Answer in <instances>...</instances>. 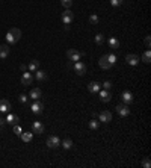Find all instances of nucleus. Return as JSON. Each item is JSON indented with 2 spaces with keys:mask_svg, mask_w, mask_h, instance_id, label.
Returning <instances> with one entry per match:
<instances>
[{
  "mask_svg": "<svg viewBox=\"0 0 151 168\" xmlns=\"http://www.w3.org/2000/svg\"><path fill=\"white\" fill-rule=\"evenodd\" d=\"M20 38H21V31H20L18 27H12V29H9V32L6 34V41H8V44H15V43L20 41Z\"/></svg>",
  "mask_w": 151,
  "mask_h": 168,
  "instance_id": "obj_1",
  "label": "nucleus"
},
{
  "mask_svg": "<svg viewBox=\"0 0 151 168\" xmlns=\"http://www.w3.org/2000/svg\"><path fill=\"white\" fill-rule=\"evenodd\" d=\"M67 56H68L70 61L77 62V61H80V58L85 56V52H79V50H76V49H70V50H67Z\"/></svg>",
  "mask_w": 151,
  "mask_h": 168,
  "instance_id": "obj_2",
  "label": "nucleus"
},
{
  "mask_svg": "<svg viewBox=\"0 0 151 168\" xmlns=\"http://www.w3.org/2000/svg\"><path fill=\"white\" fill-rule=\"evenodd\" d=\"M30 111H32L33 114H36V115L42 114V111H44V103L39 102V100H33V103H32V106H30Z\"/></svg>",
  "mask_w": 151,
  "mask_h": 168,
  "instance_id": "obj_3",
  "label": "nucleus"
},
{
  "mask_svg": "<svg viewBox=\"0 0 151 168\" xmlns=\"http://www.w3.org/2000/svg\"><path fill=\"white\" fill-rule=\"evenodd\" d=\"M116 112L121 117H128L130 115V108L125 103H121V105H116Z\"/></svg>",
  "mask_w": 151,
  "mask_h": 168,
  "instance_id": "obj_4",
  "label": "nucleus"
},
{
  "mask_svg": "<svg viewBox=\"0 0 151 168\" xmlns=\"http://www.w3.org/2000/svg\"><path fill=\"white\" fill-rule=\"evenodd\" d=\"M11 108H12V105L9 103V100H6V99H2V100H0V112H2V114L9 112Z\"/></svg>",
  "mask_w": 151,
  "mask_h": 168,
  "instance_id": "obj_5",
  "label": "nucleus"
},
{
  "mask_svg": "<svg viewBox=\"0 0 151 168\" xmlns=\"http://www.w3.org/2000/svg\"><path fill=\"white\" fill-rule=\"evenodd\" d=\"M73 20H74V14L70 9H65V12H62V21H64V24H70Z\"/></svg>",
  "mask_w": 151,
  "mask_h": 168,
  "instance_id": "obj_6",
  "label": "nucleus"
},
{
  "mask_svg": "<svg viewBox=\"0 0 151 168\" xmlns=\"http://www.w3.org/2000/svg\"><path fill=\"white\" fill-rule=\"evenodd\" d=\"M32 80H33V76H32V73H29V71H24V73L21 74V85L27 86V85H30V83H32Z\"/></svg>",
  "mask_w": 151,
  "mask_h": 168,
  "instance_id": "obj_7",
  "label": "nucleus"
},
{
  "mask_svg": "<svg viewBox=\"0 0 151 168\" xmlns=\"http://www.w3.org/2000/svg\"><path fill=\"white\" fill-rule=\"evenodd\" d=\"M74 71L79 74V76H83L85 73H86V65L83 64V62H80V61H77L76 64H74Z\"/></svg>",
  "mask_w": 151,
  "mask_h": 168,
  "instance_id": "obj_8",
  "label": "nucleus"
},
{
  "mask_svg": "<svg viewBox=\"0 0 151 168\" xmlns=\"http://www.w3.org/2000/svg\"><path fill=\"white\" fill-rule=\"evenodd\" d=\"M47 145H49L50 148H55V147L61 145V139H59L58 136L52 135V136H49V138H47Z\"/></svg>",
  "mask_w": 151,
  "mask_h": 168,
  "instance_id": "obj_9",
  "label": "nucleus"
},
{
  "mask_svg": "<svg viewBox=\"0 0 151 168\" xmlns=\"http://www.w3.org/2000/svg\"><path fill=\"white\" fill-rule=\"evenodd\" d=\"M98 118H100V121H103V123H110V121H112V114H110L109 111H101V112L98 114Z\"/></svg>",
  "mask_w": 151,
  "mask_h": 168,
  "instance_id": "obj_10",
  "label": "nucleus"
},
{
  "mask_svg": "<svg viewBox=\"0 0 151 168\" xmlns=\"http://www.w3.org/2000/svg\"><path fill=\"white\" fill-rule=\"evenodd\" d=\"M6 123H9V124H12V126H15V124H18L20 123V118L15 115V114H11V112H8V115H6Z\"/></svg>",
  "mask_w": 151,
  "mask_h": 168,
  "instance_id": "obj_11",
  "label": "nucleus"
},
{
  "mask_svg": "<svg viewBox=\"0 0 151 168\" xmlns=\"http://www.w3.org/2000/svg\"><path fill=\"white\" fill-rule=\"evenodd\" d=\"M9 52H11L9 44H2V46H0V58H2V59L8 58V56H9Z\"/></svg>",
  "mask_w": 151,
  "mask_h": 168,
  "instance_id": "obj_12",
  "label": "nucleus"
},
{
  "mask_svg": "<svg viewBox=\"0 0 151 168\" xmlns=\"http://www.w3.org/2000/svg\"><path fill=\"white\" fill-rule=\"evenodd\" d=\"M125 61H127V64H130V65H137L139 61H140V58H139L137 55H127V56H125Z\"/></svg>",
  "mask_w": 151,
  "mask_h": 168,
  "instance_id": "obj_13",
  "label": "nucleus"
},
{
  "mask_svg": "<svg viewBox=\"0 0 151 168\" xmlns=\"http://www.w3.org/2000/svg\"><path fill=\"white\" fill-rule=\"evenodd\" d=\"M32 129H33V133H36V135L44 133V126H42V123H39V121H33Z\"/></svg>",
  "mask_w": 151,
  "mask_h": 168,
  "instance_id": "obj_14",
  "label": "nucleus"
},
{
  "mask_svg": "<svg viewBox=\"0 0 151 168\" xmlns=\"http://www.w3.org/2000/svg\"><path fill=\"white\" fill-rule=\"evenodd\" d=\"M98 64H100V67L103 68V70H109L110 67H112V64L107 61V58H106V55H103L101 58H100V61H98Z\"/></svg>",
  "mask_w": 151,
  "mask_h": 168,
  "instance_id": "obj_15",
  "label": "nucleus"
},
{
  "mask_svg": "<svg viewBox=\"0 0 151 168\" xmlns=\"http://www.w3.org/2000/svg\"><path fill=\"white\" fill-rule=\"evenodd\" d=\"M100 92V100L101 102H110V99H112V94L109 92V89H104V91H98Z\"/></svg>",
  "mask_w": 151,
  "mask_h": 168,
  "instance_id": "obj_16",
  "label": "nucleus"
},
{
  "mask_svg": "<svg viewBox=\"0 0 151 168\" xmlns=\"http://www.w3.org/2000/svg\"><path fill=\"white\" fill-rule=\"evenodd\" d=\"M121 99H122V102H124L125 105H128V103L133 102V94H131L130 91H124V92L121 94Z\"/></svg>",
  "mask_w": 151,
  "mask_h": 168,
  "instance_id": "obj_17",
  "label": "nucleus"
},
{
  "mask_svg": "<svg viewBox=\"0 0 151 168\" xmlns=\"http://www.w3.org/2000/svg\"><path fill=\"white\" fill-rule=\"evenodd\" d=\"M100 88H101V83H98V82H91V83L88 85V89H89V92H92V94L98 92Z\"/></svg>",
  "mask_w": 151,
  "mask_h": 168,
  "instance_id": "obj_18",
  "label": "nucleus"
},
{
  "mask_svg": "<svg viewBox=\"0 0 151 168\" xmlns=\"http://www.w3.org/2000/svg\"><path fill=\"white\" fill-rule=\"evenodd\" d=\"M41 95H42V91H41L39 88H33V89L30 91V94H29V97H30L32 100H38Z\"/></svg>",
  "mask_w": 151,
  "mask_h": 168,
  "instance_id": "obj_19",
  "label": "nucleus"
},
{
  "mask_svg": "<svg viewBox=\"0 0 151 168\" xmlns=\"http://www.w3.org/2000/svg\"><path fill=\"white\" fill-rule=\"evenodd\" d=\"M27 70H29V71H32V73H35L36 70H39V61H36V59L30 61V64L27 65Z\"/></svg>",
  "mask_w": 151,
  "mask_h": 168,
  "instance_id": "obj_20",
  "label": "nucleus"
},
{
  "mask_svg": "<svg viewBox=\"0 0 151 168\" xmlns=\"http://www.w3.org/2000/svg\"><path fill=\"white\" fill-rule=\"evenodd\" d=\"M35 77H36L38 82H44V80L47 79V73L42 71V70H36V71H35Z\"/></svg>",
  "mask_w": 151,
  "mask_h": 168,
  "instance_id": "obj_21",
  "label": "nucleus"
},
{
  "mask_svg": "<svg viewBox=\"0 0 151 168\" xmlns=\"http://www.w3.org/2000/svg\"><path fill=\"white\" fill-rule=\"evenodd\" d=\"M109 47H110L112 50H116V49L119 47V41H118L116 38H110V40H109Z\"/></svg>",
  "mask_w": 151,
  "mask_h": 168,
  "instance_id": "obj_22",
  "label": "nucleus"
},
{
  "mask_svg": "<svg viewBox=\"0 0 151 168\" xmlns=\"http://www.w3.org/2000/svg\"><path fill=\"white\" fill-rule=\"evenodd\" d=\"M20 136H21V139H23L24 142H30V141H32V136H33V133H30V132H23Z\"/></svg>",
  "mask_w": 151,
  "mask_h": 168,
  "instance_id": "obj_23",
  "label": "nucleus"
},
{
  "mask_svg": "<svg viewBox=\"0 0 151 168\" xmlns=\"http://www.w3.org/2000/svg\"><path fill=\"white\" fill-rule=\"evenodd\" d=\"M61 144H62V147H64V148H67V150L73 147V141H71L70 138H65V139H64V141H62Z\"/></svg>",
  "mask_w": 151,
  "mask_h": 168,
  "instance_id": "obj_24",
  "label": "nucleus"
},
{
  "mask_svg": "<svg viewBox=\"0 0 151 168\" xmlns=\"http://www.w3.org/2000/svg\"><path fill=\"white\" fill-rule=\"evenodd\" d=\"M149 59H151V52H149V50H146V52L142 55V61H143L145 64H149V62H151Z\"/></svg>",
  "mask_w": 151,
  "mask_h": 168,
  "instance_id": "obj_25",
  "label": "nucleus"
},
{
  "mask_svg": "<svg viewBox=\"0 0 151 168\" xmlns=\"http://www.w3.org/2000/svg\"><path fill=\"white\" fill-rule=\"evenodd\" d=\"M98 126H100V121H97L95 118L89 121V129H92V130H97V129H98Z\"/></svg>",
  "mask_w": 151,
  "mask_h": 168,
  "instance_id": "obj_26",
  "label": "nucleus"
},
{
  "mask_svg": "<svg viewBox=\"0 0 151 168\" xmlns=\"http://www.w3.org/2000/svg\"><path fill=\"white\" fill-rule=\"evenodd\" d=\"M95 43H97V46H101V44L104 43V35L97 34V35H95Z\"/></svg>",
  "mask_w": 151,
  "mask_h": 168,
  "instance_id": "obj_27",
  "label": "nucleus"
},
{
  "mask_svg": "<svg viewBox=\"0 0 151 168\" xmlns=\"http://www.w3.org/2000/svg\"><path fill=\"white\" fill-rule=\"evenodd\" d=\"M61 3H62V6H64L65 9H70L71 5H73V0H61Z\"/></svg>",
  "mask_w": 151,
  "mask_h": 168,
  "instance_id": "obj_28",
  "label": "nucleus"
},
{
  "mask_svg": "<svg viewBox=\"0 0 151 168\" xmlns=\"http://www.w3.org/2000/svg\"><path fill=\"white\" fill-rule=\"evenodd\" d=\"M98 21H100V18H98V15H95V14H92V15L89 17V23H91V24H98Z\"/></svg>",
  "mask_w": 151,
  "mask_h": 168,
  "instance_id": "obj_29",
  "label": "nucleus"
},
{
  "mask_svg": "<svg viewBox=\"0 0 151 168\" xmlns=\"http://www.w3.org/2000/svg\"><path fill=\"white\" fill-rule=\"evenodd\" d=\"M106 58H107V61H109V62H110L112 65H113V64L116 62V56H115L113 53H109V55H106Z\"/></svg>",
  "mask_w": 151,
  "mask_h": 168,
  "instance_id": "obj_30",
  "label": "nucleus"
},
{
  "mask_svg": "<svg viewBox=\"0 0 151 168\" xmlns=\"http://www.w3.org/2000/svg\"><path fill=\"white\" fill-rule=\"evenodd\" d=\"M14 133L20 136V135L23 133V129H21V126H18V124H15V126H14Z\"/></svg>",
  "mask_w": 151,
  "mask_h": 168,
  "instance_id": "obj_31",
  "label": "nucleus"
},
{
  "mask_svg": "<svg viewBox=\"0 0 151 168\" xmlns=\"http://www.w3.org/2000/svg\"><path fill=\"white\" fill-rule=\"evenodd\" d=\"M142 166H143V168H149V166H151V162H149L148 157H145V159L142 160Z\"/></svg>",
  "mask_w": 151,
  "mask_h": 168,
  "instance_id": "obj_32",
  "label": "nucleus"
},
{
  "mask_svg": "<svg viewBox=\"0 0 151 168\" xmlns=\"http://www.w3.org/2000/svg\"><path fill=\"white\" fill-rule=\"evenodd\" d=\"M27 99H29V97H27L26 94H21V95L18 97V100H20V103H26V102H27Z\"/></svg>",
  "mask_w": 151,
  "mask_h": 168,
  "instance_id": "obj_33",
  "label": "nucleus"
},
{
  "mask_svg": "<svg viewBox=\"0 0 151 168\" xmlns=\"http://www.w3.org/2000/svg\"><path fill=\"white\" fill-rule=\"evenodd\" d=\"M122 3V0H110V5L112 6H119Z\"/></svg>",
  "mask_w": 151,
  "mask_h": 168,
  "instance_id": "obj_34",
  "label": "nucleus"
},
{
  "mask_svg": "<svg viewBox=\"0 0 151 168\" xmlns=\"http://www.w3.org/2000/svg\"><path fill=\"white\" fill-rule=\"evenodd\" d=\"M103 88H104V89H110V88H112V82L106 80V82L103 83Z\"/></svg>",
  "mask_w": 151,
  "mask_h": 168,
  "instance_id": "obj_35",
  "label": "nucleus"
},
{
  "mask_svg": "<svg viewBox=\"0 0 151 168\" xmlns=\"http://www.w3.org/2000/svg\"><path fill=\"white\" fill-rule=\"evenodd\" d=\"M145 46L149 49V46H151V40H149V35L148 37H145Z\"/></svg>",
  "mask_w": 151,
  "mask_h": 168,
  "instance_id": "obj_36",
  "label": "nucleus"
},
{
  "mask_svg": "<svg viewBox=\"0 0 151 168\" xmlns=\"http://www.w3.org/2000/svg\"><path fill=\"white\" fill-rule=\"evenodd\" d=\"M5 123H6V120L2 117V112H0V127H3V126H5Z\"/></svg>",
  "mask_w": 151,
  "mask_h": 168,
  "instance_id": "obj_37",
  "label": "nucleus"
},
{
  "mask_svg": "<svg viewBox=\"0 0 151 168\" xmlns=\"http://www.w3.org/2000/svg\"><path fill=\"white\" fill-rule=\"evenodd\" d=\"M20 70H21V71H27V65L21 64V65H20Z\"/></svg>",
  "mask_w": 151,
  "mask_h": 168,
  "instance_id": "obj_38",
  "label": "nucleus"
}]
</instances>
